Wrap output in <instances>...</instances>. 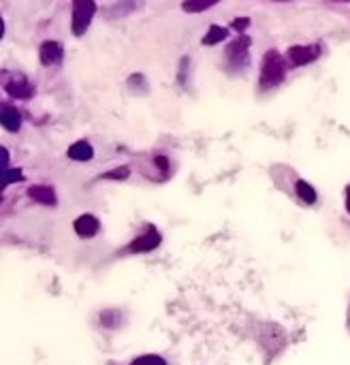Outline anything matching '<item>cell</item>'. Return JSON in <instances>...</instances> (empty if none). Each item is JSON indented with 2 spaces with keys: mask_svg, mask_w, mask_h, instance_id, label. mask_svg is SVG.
<instances>
[{
  "mask_svg": "<svg viewBox=\"0 0 350 365\" xmlns=\"http://www.w3.org/2000/svg\"><path fill=\"white\" fill-rule=\"evenodd\" d=\"M218 3H220V0H184L182 9L186 13H201V11H205V9H209V7H214Z\"/></svg>",
  "mask_w": 350,
  "mask_h": 365,
  "instance_id": "cell-12",
  "label": "cell"
},
{
  "mask_svg": "<svg viewBox=\"0 0 350 365\" xmlns=\"http://www.w3.org/2000/svg\"><path fill=\"white\" fill-rule=\"evenodd\" d=\"M229 37V31L226 28H222V26H209V31H207V35L203 37V45H216V43H220V41H224Z\"/></svg>",
  "mask_w": 350,
  "mask_h": 365,
  "instance_id": "cell-13",
  "label": "cell"
},
{
  "mask_svg": "<svg viewBox=\"0 0 350 365\" xmlns=\"http://www.w3.org/2000/svg\"><path fill=\"white\" fill-rule=\"evenodd\" d=\"M337 3H350V0H337Z\"/></svg>",
  "mask_w": 350,
  "mask_h": 365,
  "instance_id": "cell-22",
  "label": "cell"
},
{
  "mask_svg": "<svg viewBox=\"0 0 350 365\" xmlns=\"http://www.w3.org/2000/svg\"><path fill=\"white\" fill-rule=\"evenodd\" d=\"M318 56H320L318 45H295L288 50V58L295 67H305V65L314 62Z\"/></svg>",
  "mask_w": 350,
  "mask_h": 365,
  "instance_id": "cell-4",
  "label": "cell"
},
{
  "mask_svg": "<svg viewBox=\"0 0 350 365\" xmlns=\"http://www.w3.org/2000/svg\"><path fill=\"white\" fill-rule=\"evenodd\" d=\"M3 126L11 133H18L22 126V116L16 107H3Z\"/></svg>",
  "mask_w": 350,
  "mask_h": 365,
  "instance_id": "cell-11",
  "label": "cell"
},
{
  "mask_svg": "<svg viewBox=\"0 0 350 365\" xmlns=\"http://www.w3.org/2000/svg\"><path fill=\"white\" fill-rule=\"evenodd\" d=\"M75 233L80 235V237H92V235H97L99 233V220L92 216V214H82L77 220H75Z\"/></svg>",
  "mask_w": 350,
  "mask_h": 365,
  "instance_id": "cell-7",
  "label": "cell"
},
{
  "mask_svg": "<svg viewBox=\"0 0 350 365\" xmlns=\"http://www.w3.org/2000/svg\"><path fill=\"white\" fill-rule=\"evenodd\" d=\"M156 167H160L163 171H167V169H169V160H167V156L158 154V156H156Z\"/></svg>",
  "mask_w": 350,
  "mask_h": 365,
  "instance_id": "cell-19",
  "label": "cell"
},
{
  "mask_svg": "<svg viewBox=\"0 0 350 365\" xmlns=\"http://www.w3.org/2000/svg\"><path fill=\"white\" fill-rule=\"evenodd\" d=\"M69 158L73 160H80V163H86V160H92L94 158V148L88 143V141H77L69 148Z\"/></svg>",
  "mask_w": 350,
  "mask_h": 365,
  "instance_id": "cell-9",
  "label": "cell"
},
{
  "mask_svg": "<svg viewBox=\"0 0 350 365\" xmlns=\"http://www.w3.org/2000/svg\"><path fill=\"white\" fill-rule=\"evenodd\" d=\"M131 175V169L128 167H118V169H114V171H107L105 175H103V180H126Z\"/></svg>",
  "mask_w": 350,
  "mask_h": 365,
  "instance_id": "cell-17",
  "label": "cell"
},
{
  "mask_svg": "<svg viewBox=\"0 0 350 365\" xmlns=\"http://www.w3.org/2000/svg\"><path fill=\"white\" fill-rule=\"evenodd\" d=\"M295 190H297V195L301 197V201L303 203H316V190L307 184V182H303V180H299L297 184H295Z\"/></svg>",
  "mask_w": 350,
  "mask_h": 365,
  "instance_id": "cell-14",
  "label": "cell"
},
{
  "mask_svg": "<svg viewBox=\"0 0 350 365\" xmlns=\"http://www.w3.org/2000/svg\"><path fill=\"white\" fill-rule=\"evenodd\" d=\"M20 180H24V173L20 169H5L3 171V186H9L13 182H20Z\"/></svg>",
  "mask_w": 350,
  "mask_h": 365,
  "instance_id": "cell-16",
  "label": "cell"
},
{
  "mask_svg": "<svg viewBox=\"0 0 350 365\" xmlns=\"http://www.w3.org/2000/svg\"><path fill=\"white\" fill-rule=\"evenodd\" d=\"M131 365H167V361L158 354H143V356H137Z\"/></svg>",
  "mask_w": 350,
  "mask_h": 365,
  "instance_id": "cell-15",
  "label": "cell"
},
{
  "mask_svg": "<svg viewBox=\"0 0 350 365\" xmlns=\"http://www.w3.org/2000/svg\"><path fill=\"white\" fill-rule=\"evenodd\" d=\"M248 26H250V20H248V18H237V20L233 22V28H235L239 35H244V31H246Z\"/></svg>",
  "mask_w": 350,
  "mask_h": 365,
  "instance_id": "cell-18",
  "label": "cell"
},
{
  "mask_svg": "<svg viewBox=\"0 0 350 365\" xmlns=\"http://www.w3.org/2000/svg\"><path fill=\"white\" fill-rule=\"evenodd\" d=\"M248 50H250V39L246 35H239L229 48H226V60L233 67H244L248 65Z\"/></svg>",
  "mask_w": 350,
  "mask_h": 365,
  "instance_id": "cell-3",
  "label": "cell"
},
{
  "mask_svg": "<svg viewBox=\"0 0 350 365\" xmlns=\"http://www.w3.org/2000/svg\"><path fill=\"white\" fill-rule=\"evenodd\" d=\"M7 163H9V152H7V150L3 148V150H0V165H3V171H5Z\"/></svg>",
  "mask_w": 350,
  "mask_h": 365,
  "instance_id": "cell-20",
  "label": "cell"
},
{
  "mask_svg": "<svg viewBox=\"0 0 350 365\" xmlns=\"http://www.w3.org/2000/svg\"><path fill=\"white\" fill-rule=\"evenodd\" d=\"M39 56H41V62H43L45 67L56 65V62L62 60V45L56 43V41H45V43L41 45V50H39Z\"/></svg>",
  "mask_w": 350,
  "mask_h": 365,
  "instance_id": "cell-6",
  "label": "cell"
},
{
  "mask_svg": "<svg viewBox=\"0 0 350 365\" xmlns=\"http://www.w3.org/2000/svg\"><path fill=\"white\" fill-rule=\"evenodd\" d=\"M346 209H348V214H350V186L346 188Z\"/></svg>",
  "mask_w": 350,
  "mask_h": 365,
  "instance_id": "cell-21",
  "label": "cell"
},
{
  "mask_svg": "<svg viewBox=\"0 0 350 365\" xmlns=\"http://www.w3.org/2000/svg\"><path fill=\"white\" fill-rule=\"evenodd\" d=\"M94 13H97V3H94V0H73V22H71V28H73L75 37H82L88 31Z\"/></svg>",
  "mask_w": 350,
  "mask_h": 365,
  "instance_id": "cell-2",
  "label": "cell"
},
{
  "mask_svg": "<svg viewBox=\"0 0 350 365\" xmlns=\"http://www.w3.org/2000/svg\"><path fill=\"white\" fill-rule=\"evenodd\" d=\"M7 92L13 99H31L35 90H33V86L26 80H16V82H9L7 84Z\"/></svg>",
  "mask_w": 350,
  "mask_h": 365,
  "instance_id": "cell-10",
  "label": "cell"
},
{
  "mask_svg": "<svg viewBox=\"0 0 350 365\" xmlns=\"http://www.w3.org/2000/svg\"><path fill=\"white\" fill-rule=\"evenodd\" d=\"M28 197L41 205H56V192L52 186H31L28 188Z\"/></svg>",
  "mask_w": 350,
  "mask_h": 365,
  "instance_id": "cell-8",
  "label": "cell"
},
{
  "mask_svg": "<svg viewBox=\"0 0 350 365\" xmlns=\"http://www.w3.org/2000/svg\"><path fill=\"white\" fill-rule=\"evenodd\" d=\"M158 244H160V233H158L156 229L150 227V231H148L146 235L137 237V239L131 244V252H150V250L158 248Z\"/></svg>",
  "mask_w": 350,
  "mask_h": 365,
  "instance_id": "cell-5",
  "label": "cell"
},
{
  "mask_svg": "<svg viewBox=\"0 0 350 365\" xmlns=\"http://www.w3.org/2000/svg\"><path fill=\"white\" fill-rule=\"evenodd\" d=\"M286 75V65L282 60V56L275 50H269L263 58V71H261V88H273L278 84H282Z\"/></svg>",
  "mask_w": 350,
  "mask_h": 365,
  "instance_id": "cell-1",
  "label": "cell"
}]
</instances>
